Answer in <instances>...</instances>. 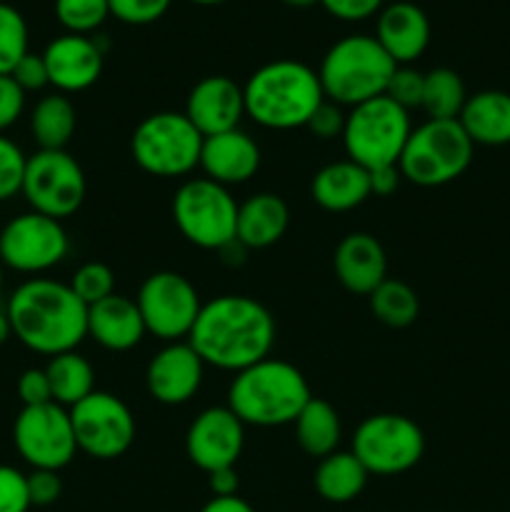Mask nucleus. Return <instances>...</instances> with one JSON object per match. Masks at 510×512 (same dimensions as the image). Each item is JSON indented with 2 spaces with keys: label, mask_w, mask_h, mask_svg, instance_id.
<instances>
[{
  "label": "nucleus",
  "mask_w": 510,
  "mask_h": 512,
  "mask_svg": "<svg viewBox=\"0 0 510 512\" xmlns=\"http://www.w3.org/2000/svg\"><path fill=\"white\" fill-rule=\"evenodd\" d=\"M200 512H255L253 505L245 503L243 498L233 495V498H210L208 503L200 508Z\"/></svg>",
  "instance_id": "09e8293b"
},
{
  "label": "nucleus",
  "mask_w": 510,
  "mask_h": 512,
  "mask_svg": "<svg viewBox=\"0 0 510 512\" xmlns=\"http://www.w3.org/2000/svg\"><path fill=\"white\" fill-rule=\"evenodd\" d=\"M25 53H28V23L18 8L0 3V75H10Z\"/></svg>",
  "instance_id": "473e14b6"
},
{
  "label": "nucleus",
  "mask_w": 510,
  "mask_h": 512,
  "mask_svg": "<svg viewBox=\"0 0 510 512\" xmlns=\"http://www.w3.org/2000/svg\"><path fill=\"white\" fill-rule=\"evenodd\" d=\"M173 220L188 243L220 250L235 240L238 203L225 185L210 178L185 180L173 195Z\"/></svg>",
  "instance_id": "1a4fd4ad"
},
{
  "label": "nucleus",
  "mask_w": 510,
  "mask_h": 512,
  "mask_svg": "<svg viewBox=\"0 0 510 512\" xmlns=\"http://www.w3.org/2000/svg\"><path fill=\"white\" fill-rule=\"evenodd\" d=\"M13 445L33 470H60L78 453L70 410L58 403L23 408L13 423Z\"/></svg>",
  "instance_id": "4468645a"
},
{
  "label": "nucleus",
  "mask_w": 510,
  "mask_h": 512,
  "mask_svg": "<svg viewBox=\"0 0 510 512\" xmlns=\"http://www.w3.org/2000/svg\"><path fill=\"white\" fill-rule=\"evenodd\" d=\"M395 63L375 35H348L330 45L318 68L325 100L355 108L360 103L385 95Z\"/></svg>",
  "instance_id": "39448f33"
},
{
  "label": "nucleus",
  "mask_w": 510,
  "mask_h": 512,
  "mask_svg": "<svg viewBox=\"0 0 510 512\" xmlns=\"http://www.w3.org/2000/svg\"><path fill=\"white\" fill-rule=\"evenodd\" d=\"M245 115L268 130L305 128L325 100L318 73L300 60H273L243 85Z\"/></svg>",
  "instance_id": "7ed1b4c3"
},
{
  "label": "nucleus",
  "mask_w": 510,
  "mask_h": 512,
  "mask_svg": "<svg viewBox=\"0 0 510 512\" xmlns=\"http://www.w3.org/2000/svg\"><path fill=\"white\" fill-rule=\"evenodd\" d=\"M203 135L188 115L160 110L140 120L130 138V155L143 173L155 178H183L200 168Z\"/></svg>",
  "instance_id": "0eeeda50"
},
{
  "label": "nucleus",
  "mask_w": 510,
  "mask_h": 512,
  "mask_svg": "<svg viewBox=\"0 0 510 512\" xmlns=\"http://www.w3.org/2000/svg\"><path fill=\"white\" fill-rule=\"evenodd\" d=\"M45 375L50 380V393H53V403L63 405V408H73L80 400L95 393V370L80 353L70 350V353H60L48 360L45 365Z\"/></svg>",
  "instance_id": "c756f323"
},
{
  "label": "nucleus",
  "mask_w": 510,
  "mask_h": 512,
  "mask_svg": "<svg viewBox=\"0 0 510 512\" xmlns=\"http://www.w3.org/2000/svg\"><path fill=\"white\" fill-rule=\"evenodd\" d=\"M148 333L165 343H180L188 338L198 320L200 295L185 275L175 270H158L143 280L135 298Z\"/></svg>",
  "instance_id": "f8f14e48"
},
{
  "label": "nucleus",
  "mask_w": 510,
  "mask_h": 512,
  "mask_svg": "<svg viewBox=\"0 0 510 512\" xmlns=\"http://www.w3.org/2000/svg\"><path fill=\"white\" fill-rule=\"evenodd\" d=\"M370 173V195H378V198H388L395 190L400 188V175L398 165H383V168H373Z\"/></svg>",
  "instance_id": "49530a36"
},
{
  "label": "nucleus",
  "mask_w": 510,
  "mask_h": 512,
  "mask_svg": "<svg viewBox=\"0 0 510 512\" xmlns=\"http://www.w3.org/2000/svg\"><path fill=\"white\" fill-rule=\"evenodd\" d=\"M3 280H5V265L0 263V290H3Z\"/></svg>",
  "instance_id": "864d4df0"
},
{
  "label": "nucleus",
  "mask_w": 510,
  "mask_h": 512,
  "mask_svg": "<svg viewBox=\"0 0 510 512\" xmlns=\"http://www.w3.org/2000/svg\"><path fill=\"white\" fill-rule=\"evenodd\" d=\"M293 425L300 450L310 458L323 460L338 450L343 428H340L338 410L328 400L310 398Z\"/></svg>",
  "instance_id": "cd10ccee"
},
{
  "label": "nucleus",
  "mask_w": 510,
  "mask_h": 512,
  "mask_svg": "<svg viewBox=\"0 0 510 512\" xmlns=\"http://www.w3.org/2000/svg\"><path fill=\"white\" fill-rule=\"evenodd\" d=\"M370 310L375 318L388 328H408L418 320L420 300L415 290L403 280H383L373 293L368 295Z\"/></svg>",
  "instance_id": "2f4dec72"
},
{
  "label": "nucleus",
  "mask_w": 510,
  "mask_h": 512,
  "mask_svg": "<svg viewBox=\"0 0 510 512\" xmlns=\"http://www.w3.org/2000/svg\"><path fill=\"white\" fill-rule=\"evenodd\" d=\"M423 88L425 73L408 68V65H398L393 78H390L385 95L410 113V108H420V103H423Z\"/></svg>",
  "instance_id": "e433bc0d"
},
{
  "label": "nucleus",
  "mask_w": 510,
  "mask_h": 512,
  "mask_svg": "<svg viewBox=\"0 0 510 512\" xmlns=\"http://www.w3.org/2000/svg\"><path fill=\"white\" fill-rule=\"evenodd\" d=\"M10 338H13V325H10L8 310L0 308V345L8 343Z\"/></svg>",
  "instance_id": "8fccbe9b"
},
{
  "label": "nucleus",
  "mask_w": 510,
  "mask_h": 512,
  "mask_svg": "<svg viewBox=\"0 0 510 512\" xmlns=\"http://www.w3.org/2000/svg\"><path fill=\"white\" fill-rule=\"evenodd\" d=\"M345 118H348V115L340 110L338 103H333V100H323V103L318 105V110L310 115V120L305 128H308L310 133L320 140H333V138H338V135L343 138Z\"/></svg>",
  "instance_id": "a19ab883"
},
{
  "label": "nucleus",
  "mask_w": 510,
  "mask_h": 512,
  "mask_svg": "<svg viewBox=\"0 0 510 512\" xmlns=\"http://www.w3.org/2000/svg\"><path fill=\"white\" fill-rule=\"evenodd\" d=\"M13 338L38 355L55 358L78 348L88 335V305L68 283L30 278L8 298Z\"/></svg>",
  "instance_id": "f03ea898"
},
{
  "label": "nucleus",
  "mask_w": 510,
  "mask_h": 512,
  "mask_svg": "<svg viewBox=\"0 0 510 512\" xmlns=\"http://www.w3.org/2000/svg\"><path fill=\"white\" fill-rule=\"evenodd\" d=\"M468 100L463 78L450 68H433L425 73L423 88V113L428 120H458L463 105Z\"/></svg>",
  "instance_id": "7c9ffc66"
},
{
  "label": "nucleus",
  "mask_w": 510,
  "mask_h": 512,
  "mask_svg": "<svg viewBox=\"0 0 510 512\" xmlns=\"http://www.w3.org/2000/svg\"><path fill=\"white\" fill-rule=\"evenodd\" d=\"M313 398L305 375L285 360L265 358L235 373L228 388V408L243 425L280 428L293 425Z\"/></svg>",
  "instance_id": "20e7f679"
},
{
  "label": "nucleus",
  "mask_w": 510,
  "mask_h": 512,
  "mask_svg": "<svg viewBox=\"0 0 510 512\" xmlns=\"http://www.w3.org/2000/svg\"><path fill=\"white\" fill-rule=\"evenodd\" d=\"M205 363L188 340L168 343L153 355L145 370L148 393L163 405H183L203 385Z\"/></svg>",
  "instance_id": "f3484780"
},
{
  "label": "nucleus",
  "mask_w": 510,
  "mask_h": 512,
  "mask_svg": "<svg viewBox=\"0 0 510 512\" xmlns=\"http://www.w3.org/2000/svg\"><path fill=\"white\" fill-rule=\"evenodd\" d=\"M188 343L205 365L240 370L270 358L275 343V320L263 303L248 295H220L203 303Z\"/></svg>",
  "instance_id": "f257e3e1"
},
{
  "label": "nucleus",
  "mask_w": 510,
  "mask_h": 512,
  "mask_svg": "<svg viewBox=\"0 0 510 512\" xmlns=\"http://www.w3.org/2000/svg\"><path fill=\"white\" fill-rule=\"evenodd\" d=\"M18 398L23 403V408L53 403V393H50V380L45 375V368H30L25 373H20Z\"/></svg>",
  "instance_id": "c03bdc74"
},
{
  "label": "nucleus",
  "mask_w": 510,
  "mask_h": 512,
  "mask_svg": "<svg viewBox=\"0 0 510 512\" xmlns=\"http://www.w3.org/2000/svg\"><path fill=\"white\" fill-rule=\"evenodd\" d=\"M473 140L458 120H425L413 128L398 170L408 183L440 188L458 180L473 163Z\"/></svg>",
  "instance_id": "423d86ee"
},
{
  "label": "nucleus",
  "mask_w": 510,
  "mask_h": 512,
  "mask_svg": "<svg viewBox=\"0 0 510 512\" xmlns=\"http://www.w3.org/2000/svg\"><path fill=\"white\" fill-rule=\"evenodd\" d=\"M310 195L328 213H348L370 198V173L353 160H335L313 175Z\"/></svg>",
  "instance_id": "b1692460"
},
{
  "label": "nucleus",
  "mask_w": 510,
  "mask_h": 512,
  "mask_svg": "<svg viewBox=\"0 0 510 512\" xmlns=\"http://www.w3.org/2000/svg\"><path fill=\"white\" fill-rule=\"evenodd\" d=\"M28 478L13 465H0V512H28Z\"/></svg>",
  "instance_id": "58836bf2"
},
{
  "label": "nucleus",
  "mask_w": 510,
  "mask_h": 512,
  "mask_svg": "<svg viewBox=\"0 0 510 512\" xmlns=\"http://www.w3.org/2000/svg\"><path fill=\"white\" fill-rule=\"evenodd\" d=\"M85 193V173L68 150H38L25 163L20 195L35 213L55 220L70 218L85 203Z\"/></svg>",
  "instance_id": "9b49d317"
},
{
  "label": "nucleus",
  "mask_w": 510,
  "mask_h": 512,
  "mask_svg": "<svg viewBox=\"0 0 510 512\" xmlns=\"http://www.w3.org/2000/svg\"><path fill=\"white\" fill-rule=\"evenodd\" d=\"M410 133L413 125L408 110L400 108L388 95H378L368 103L350 108L345 118L343 145L348 160L373 170L398 165Z\"/></svg>",
  "instance_id": "6e6552de"
},
{
  "label": "nucleus",
  "mask_w": 510,
  "mask_h": 512,
  "mask_svg": "<svg viewBox=\"0 0 510 512\" xmlns=\"http://www.w3.org/2000/svg\"><path fill=\"white\" fill-rule=\"evenodd\" d=\"M290 223V210L280 195L258 193L238 205L235 238L248 250H265L278 243Z\"/></svg>",
  "instance_id": "393cba45"
},
{
  "label": "nucleus",
  "mask_w": 510,
  "mask_h": 512,
  "mask_svg": "<svg viewBox=\"0 0 510 512\" xmlns=\"http://www.w3.org/2000/svg\"><path fill=\"white\" fill-rule=\"evenodd\" d=\"M245 445V425L238 415L223 408H208L190 423L185 433V453L205 475L223 468H235Z\"/></svg>",
  "instance_id": "dca6fc26"
},
{
  "label": "nucleus",
  "mask_w": 510,
  "mask_h": 512,
  "mask_svg": "<svg viewBox=\"0 0 510 512\" xmlns=\"http://www.w3.org/2000/svg\"><path fill=\"white\" fill-rule=\"evenodd\" d=\"M148 333L135 300L113 293L88 308V335L113 353L133 350Z\"/></svg>",
  "instance_id": "5701e85b"
},
{
  "label": "nucleus",
  "mask_w": 510,
  "mask_h": 512,
  "mask_svg": "<svg viewBox=\"0 0 510 512\" xmlns=\"http://www.w3.org/2000/svg\"><path fill=\"white\" fill-rule=\"evenodd\" d=\"M110 15L108 0H55V18L68 33L90 35Z\"/></svg>",
  "instance_id": "72a5a7b5"
},
{
  "label": "nucleus",
  "mask_w": 510,
  "mask_h": 512,
  "mask_svg": "<svg viewBox=\"0 0 510 512\" xmlns=\"http://www.w3.org/2000/svg\"><path fill=\"white\" fill-rule=\"evenodd\" d=\"M285 5H290V8H310V5L320 3V0H283Z\"/></svg>",
  "instance_id": "3c124183"
},
{
  "label": "nucleus",
  "mask_w": 510,
  "mask_h": 512,
  "mask_svg": "<svg viewBox=\"0 0 510 512\" xmlns=\"http://www.w3.org/2000/svg\"><path fill=\"white\" fill-rule=\"evenodd\" d=\"M183 113L203 138L235 130L245 115L243 85L228 75H208L193 85Z\"/></svg>",
  "instance_id": "6ab92c4d"
},
{
  "label": "nucleus",
  "mask_w": 510,
  "mask_h": 512,
  "mask_svg": "<svg viewBox=\"0 0 510 512\" xmlns=\"http://www.w3.org/2000/svg\"><path fill=\"white\" fill-rule=\"evenodd\" d=\"M110 15L128 25H148L168 13L173 0H108Z\"/></svg>",
  "instance_id": "4c0bfd02"
},
{
  "label": "nucleus",
  "mask_w": 510,
  "mask_h": 512,
  "mask_svg": "<svg viewBox=\"0 0 510 512\" xmlns=\"http://www.w3.org/2000/svg\"><path fill=\"white\" fill-rule=\"evenodd\" d=\"M370 473L365 465L353 455V450H335L328 458H323L315 468V490L323 500L335 505L350 503L358 498L368 485Z\"/></svg>",
  "instance_id": "bb28decb"
},
{
  "label": "nucleus",
  "mask_w": 510,
  "mask_h": 512,
  "mask_svg": "<svg viewBox=\"0 0 510 512\" xmlns=\"http://www.w3.org/2000/svg\"><path fill=\"white\" fill-rule=\"evenodd\" d=\"M25 163H28V155L20 150V145L8 135H0V203H8L10 198L20 195Z\"/></svg>",
  "instance_id": "c9c22d12"
},
{
  "label": "nucleus",
  "mask_w": 510,
  "mask_h": 512,
  "mask_svg": "<svg viewBox=\"0 0 510 512\" xmlns=\"http://www.w3.org/2000/svg\"><path fill=\"white\" fill-rule=\"evenodd\" d=\"M68 285L90 308V305L100 303V300L110 298L115 293V275L105 263H85L75 270L73 280Z\"/></svg>",
  "instance_id": "f704fd0d"
},
{
  "label": "nucleus",
  "mask_w": 510,
  "mask_h": 512,
  "mask_svg": "<svg viewBox=\"0 0 510 512\" xmlns=\"http://www.w3.org/2000/svg\"><path fill=\"white\" fill-rule=\"evenodd\" d=\"M25 478H28V495L33 508H50L63 495V480L55 470H30Z\"/></svg>",
  "instance_id": "ea45409f"
},
{
  "label": "nucleus",
  "mask_w": 510,
  "mask_h": 512,
  "mask_svg": "<svg viewBox=\"0 0 510 512\" xmlns=\"http://www.w3.org/2000/svg\"><path fill=\"white\" fill-rule=\"evenodd\" d=\"M200 168L205 178L225 185H240L255 178L260 168V148L245 130L235 128L228 133L203 138L200 150Z\"/></svg>",
  "instance_id": "aec40b11"
},
{
  "label": "nucleus",
  "mask_w": 510,
  "mask_h": 512,
  "mask_svg": "<svg viewBox=\"0 0 510 512\" xmlns=\"http://www.w3.org/2000/svg\"><path fill=\"white\" fill-rule=\"evenodd\" d=\"M43 60L50 85L63 95L88 90L103 73V48L90 35H58L43 50Z\"/></svg>",
  "instance_id": "a211bd4d"
},
{
  "label": "nucleus",
  "mask_w": 510,
  "mask_h": 512,
  "mask_svg": "<svg viewBox=\"0 0 510 512\" xmlns=\"http://www.w3.org/2000/svg\"><path fill=\"white\" fill-rule=\"evenodd\" d=\"M78 125V113L68 95L50 93L30 110V135L40 150H65Z\"/></svg>",
  "instance_id": "c85d7f7f"
},
{
  "label": "nucleus",
  "mask_w": 510,
  "mask_h": 512,
  "mask_svg": "<svg viewBox=\"0 0 510 512\" xmlns=\"http://www.w3.org/2000/svg\"><path fill=\"white\" fill-rule=\"evenodd\" d=\"M458 123L463 125L473 145H488V148L510 145V93L480 90L468 95Z\"/></svg>",
  "instance_id": "a878e982"
},
{
  "label": "nucleus",
  "mask_w": 510,
  "mask_h": 512,
  "mask_svg": "<svg viewBox=\"0 0 510 512\" xmlns=\"http://www.w3.org/2000/svg\"><path fill=\"white\" fill-rule=\"evenodd\" d=\"M350 450L370 475H400L420 463L425 435L420 425L405 415L378 413L355 428Z\"/></svg>",
  "instance_id": "9d476101"
},
{
  "label": "nucleus",
  "mask_w": 510,
  "mask_h": 512,
  "mask_svg": "<svg viewBox=\"0 0 510 512\" xmlns=\"http://www.w3.org/2000/svg\"><path fill=\"white\" fill-rule=\"evenodd\" d=\"M238 473L235 468H223L215 470V473H208V488L213 493V498H233L238 495Z\"/></svg>",
  "instance_id": "de8ad7c7"
},
{
  "label": "nucleus",
  "mask_w": 510,
  "mask_h": 512,
  "mask_svg": "<svg viewBox=\"0 0 510 512\" xmlns=\"http://www.w3.org/2000/svg\"><path fill=\"white\" fill-rule=\"evenodd\" d=\"M10 78H13L25 93H35V90H43L45 85H50L43 53H30L28 50V53L18 60V65L10 70Z\"/></svg>",
  "instance_id": "37998d69"
},
{
  "label": "nucleus",
  "mask_w": 510,
  "mask_h": 512,
  "mask_svg": "<svg viewBox=\"0 0 510 512\" xmlns=\"http://www.w3.org/2000/svg\"><path fill=\"white\" fill-rule=\"evenodd\" d=\"M190 3H198V5H220L225 0H190Z\"/></svg>",
  "instance_id": "603ef678"
},
{
  "label": "nucleus",
  "mask_w": 510,
  "mask_h": 512,
  "mask_svg": "<svg viewBox=\"0 0 510 512\" xmlns=\"http://www.w3.org/2000/svg\"><path fill=\"white\" fill-rule=\"evenodd\" d=\"M375 40L398 65H408L425 53L430 43V20L420 5L398 0L378 13Z\"/></svg>",
  "instance_id": "4be33fe9"
},
{
  "label": "nucleus",
  "mask_w": 510,
  "mask_h": 512,
  "mask_svg": "<svg viewBox=\"0 0 510 512\" xmlns=\"http://www.w3.org/2000/svg\"><path fill=\"white\" fill-rule=\"evenodd\" d=\"M335 278L348 293L370 295L388 280V258L380 240L370 233H350L333 253Z\"/></svg>",
  "instance_id": "412c9836"
},
{
  "label": "nucleus",
  "mask_w": 510,
  "mask_h": 512,
  "mask_svg": "<svg viewBox=\"0 0 510 512\" xmlns=\"http://www.w3.org/2000/svg\"><path fill=\"white\" fill-rule=\"evenodd\" d=\"M320 5L330 15H335L340 20H348V23L365 20L383 10V0H320Z\"/></svg>",
  "instance_id": "a18cd8bd"
},
{
  "label": "nucleus",
  "mask_w": 510,
  "mask_h": 512,
  "mask_svg": "<svg viewBox=\"0 0 510 512\" xmlns=\"http://www.w3.org/2000/svg\"><path fill=\"white\" fill-rule=\"evenodd\" d=\"M78 450L95 460H115L135 443V418L113 393L95 390L70 408Z\"/></svg>",
  "instance_id": "2eb2a0df"
},
{
  "label": "nucleus",
  "mask_w": 510,
  "mask_h": 512,
  "mask_svg": "<svg viewBox=\"0 0 510 512\" xmlns=\"http://www.w3.org/2000/svg\"><path fill=\"white\" fill-rule=\"evenodd\" d=\"M70 250L63 223L35 210L10 218L0 230V263L23 275H40L65 260Z\"/></svg>",
  "instance_id": "ddd939ff"
},
{
  "label": "nucleus",
  "mask_w": 510,
  "mask_h": 512,
  "mask_svg": "<svg viewBox=\"0 0 510 512\" xmlns=\"http://www.w3.org/2000/svg\"><path fill=\"white\" fill-rule=\"evenodd\" d=\"M25 95L28 93L10 75H0V135L23 118Z\"/></svg>",
  "instance_id": "79ce46f5"
}]
</instances>
